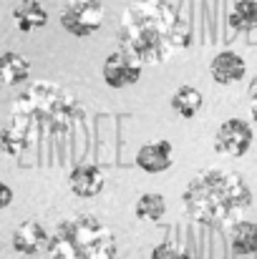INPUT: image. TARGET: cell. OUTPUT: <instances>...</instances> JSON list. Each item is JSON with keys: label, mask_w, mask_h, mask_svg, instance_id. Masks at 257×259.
<instances>
[{"label": "cell", "mask_w": 257, "mask_h": 259, "mask_svg": "<svg viewBox=\"0 0 257 259\" xmlns=\"http://www.w3.org/2000/svg\"><path fill=\"white\" fill-rule=\"evenodd\" d=\"M30 76V61L20 53H3L0 56V83L5 86H20Z\"/></svg>", "instance_id": "14"}, {"label": "cell", "mask_w": 257, "mask_h": 259, "mask_svg": "<svg viewBox=\"0 0 257 259\" xmlns=\"http://www.w3.org/2000/svg\"><path fill=\"white\" fill-rule=\"evenodd\" d=\"M13 113L28 118L35 128L63 136L86 118L84 103L53 81H35L13 101Z\"/></svg>", "instance_id": "3"}, {"label": "cell", "mask_w": 257, "mask_h": 259, "mask_svg": "<svg viewBox=\"0 0 257 259\" xmlns=\"http://www.w3.org/2000/svg\"><path fill=\"white\" fill-rule=\"evenodd\" d=\"M227 23L235 33L257 30V0H232V8L227 13Z\"/></svg>", "instance_id": "17"}, {"label": "cell", "mask_w": 257, "mask_h": 259, "mask_svg": "<svg viewBox=\"0 0 257 259\" xmlns=\"http://www.w3.org/2000/svg\"><path fill=\"white\" fill-rule=\"evenodd\" d=\"M171 111L176 113V116H181V118H194L199 111H202V106H204V96H202V91L194 86H179L174 93H171Z\"/></svg>", "instance_id": "15"}, {"label": "cell", "mask_w": 257, "mask_h": 259, "mask_svg": "<svg viewBox=\"0 0 257 259\" xmlns=\"http://www.w3.org/2000/svg\"><path fill=\"white\" fill-rule=\"evenodd\" d=\"M174 164V149L169 141H152L136 151V166L146 174H162Z\"/></svg>", "instance_id": "11"}, {"label": "cell", "mask_w": 257, "mask_h": 259, "mask_svg": "<svg viewBox=\"0 0 257 259\" xmlns=\"http://www.w3.org/2000/svg\"><path fill=\"white\" fill-rule=\"evenodd\" d=\"M144 3H152V0H144Z\"/></svg>", "instance_id": "22"}, {"label": "cell", "mask_w": 257, "mask_h": 259, "mask_svg": "<svg viewBox=\"0 0 257 259\" xmlns=\"http://www.w3.org/2000/svg\"><path fill=\"white\" fill-rule=\"evenodd\" d=\"M13 23L20 33H33L41 30L48 23V10L38 0H20L13 8Z\"/></svg>", "instance_id": "13"}, {"label": "cell", "mask_w": 257, "mask_h": 259, "mask_svg": "<svg viewBox=\"0 0 257 259\" xmlns=\"http://www.w3.org/2000/svg\"><path fill=\"white\" fill-rule=\"evenodd\" d=\"M255 141V131L245 118H227L214 131V151L230 159H242Z\"/></svg>", "instance_id": "6"}, {"label": "cell", "mask_w": 257, "mask_h": 259, "mask_svg": "<svg viewBox=\"0 0 257 259\" xmlns=\"http://www.w3.org/2000/svg\"><path fill=\"white\" fill-rule=\"evenodd\" d=\"M181 204L197 224L230 227L252 206V189L240 174L204 169L187 184Z\"/></svg>", "instance_id": "2"}, {"label": "cell", "mask_w": 257, "mask_h": 259, "mask_svg": "<svg viewBox=\"0 0 257 259\" xmlns=\"http://www.w3.org/2000/svg\"><path fill=\"white\" fill-rule=\"evenodd\" d=\"M33 134H35V126L28 118L13 113L10 123L0 131V149H3V154L18 156V154L28 151V146L33 144Z\"/></svg>", "instance_id": "10"}, {"label": "cell", "mask_w": 257, "mask_h": 259, "mask_svg": "<svg viewBox=\"0 0 257 259\" xmlns=\"http://www.w3.org/2000/svg\"><path fill=\"white\" fill-rule=\"evenodd\" d=\"M209 76L219 86H232V83H240L247 76V63L235 51H219L209 63Z\"/></svg>", "instance_id": "9"}, {"label": "cell", "mask_w": 257, "mask_h": 259, "mask_svg": "<svg viewBox=\"0 0 257 259\" xmlns=\"http://www.w3.org/2000/svg\"><path fill=\"white\" fill-rule=\"evenodd\" d=\"M101 78L114 91L129 88L141 78V63L134 56H129L126 51H114L106 56V61L101 66Z\"/></svg>", "instance_id": "7"}, {"label": "cell", "mask_w": 257, "mask_h": 259, "mask_svg": "<svg viewBox=\"0 0 257 259\" xmlns=\"http://www.w3.org/2000/svg\"><path fill=\"white\" fill-rule=\"evenodd\" d=\"M103 25L101 0H68L61 10V28L74 38H88Z\"/></svg>", "instance_id": "5"}, {"label": "cell", "mask_w": 257, "mask_h": 259, "mask_svg": "<svg viewBox=\"0 0 257 259\" xmlns=\"http://www.w3.org/2000/svg\"><path fill=\"white\" fill-rule=\"evenodd\" d=\"M106 186V174L96 164H79L68 174V189L79 199H96Z\"/></svg>", "instance_id": "8"}, {"label": "cell", "mask_w": 257, "mask_h": 259, "mask_svg": "<svg viewBox=\"0 0 257 259\" xmlns=\"http://www.w3.org/2000/svg\"><path fill=\"white\" fill-rule=\"evenodd\" d=\"M119 40L121 51L134 56L141 66H157L167 63L171 53L189 48L192 33L169 3L139 0L136 5H129L124 10Z\"/></svg>", "instance_id": "1"}, {"label": "cell", "mask_w": 257, "mask_h": 259, "mask_svg": "<svg viewBox=\"0 0 257 259\" xmlns=\"http://www.w3.org/2000/svg\"><path fill=\"white\" fill-rule=\"evenodd\" d=\"M149 259H192V254L187 249L171 244V242H162V244H157L152 249V257Z\"/></svg>", "instance_id": "19"}, {"label": "cell", "mask_w": 257, "mask_h": 259, "mask_svg": "<svg viewBox=\"0 0 257 259\" xmlns=\"http://www.w3.org/2000/svg\"><path fill=\"white\" fill-rule=\"evenodd\" d=\"M164 211H167V201H164V196L157 194V191L141 194V196L136 199V204H134V214H136V219H141V222H159V219L164 217Z\"/></svg>", "instance_id": "18"}, {"label": "cell", "mask_w": 257, "mask_h": 259, "mask_svg": "<svg viewBox=\"0 0 257 259\" xmlns=\"http://www.w3.org/2000/svg\"><path fill=\"white\" fill-rule=\"evenodd\" d=\"M10 204H13V189L5 181H0V209H5Z\"/></svg>", "instance_id": "21"}, {"label": "cell", "mask_w": 257, "mask_h": 259, "mask_svg": "<svg viewBox=\"0 0 257 259\" xmlns=\"http://www.w3.org/2000/svg\"><path fill=\"white\" fill-rule=\"evenodd\" d=\"M48 232L43 224L38 222H23L15 232H13V249L23 257H35L41 254V249H46L48 244Z\"/></svg>", "instance_id": "12"}, {"label": "cell", "mask_w": 257, "mask_h": 259, "mask_svg": "<svg viewBox=\"0 0 257 259\" xmlns=\"http://www.w3.org/2000/svg\"><path fill=\"white\" fill-rule=\"evenodd\" d=\"M230 242H232V252L237 257H252L257 254V224L255 222H235L232 232H230Z\"/></svg>", "instance_id": "16"}, {"label": "cell", "mask_w": 257, "mask_h": 259, "mask_svg": "<svg viewBox=\"0 0 257 259\" xmlns=\"http://www.w3.org/2000/svg\"><path fill=\"white\" fill-rule=\"evenodd\" d=\"M48 259H114L116 237L93 214L63 219L46 244Z\"/></svg>", "instance_id": "4"}, {"label": "cell", "mask_w": 257, "mask_h": 259, "mask_svg": "<svg viewBox=\"0 0 257 259\" xmlns=\"http://www.w3.org/2000/svg\"><path fill=\"white\" fill-rule=\"evenodd\" d=\"M247 101H250V111H252V118L257 121V76L250 81L247 86Z\"/></svg>", "instance_id": "20"}]
</instances>
